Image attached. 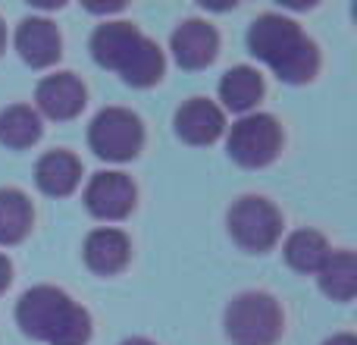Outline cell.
I'll return each instance as SVG.
<instances>
[{
    "label": "cell",
    "mask_w": 357,
    "mask_h": 345,
    "mask_svg": "<svg viewBox=\"0 0 357 345\" xmlns=\"http://www.w3.org/2000/svg\"><path fill=\"white\" fill-rule=\"evenodd\" d=\"M88 145L104 161H132V157H138V151L144 145V126L126 107H107L94 117L91 129H88Z\"/></svg>",
    "instance_id": "6"
},
{
    "label": "cell",
    "mask_w": 357,
    "mask_h": 345,
    "mask_svg": "<svg viewBox=\"0 0 357 345\" xmlns=\"http://www.w3.org/2000/svg\"><path fill=\"white\" fill-rule=\"evenodd\" d=\"M3 44H6V29H3V19H0V54H3Z\"/></svg>",
    "instance_id": "23"
},
{
    "label": "cell",
    "mask_w": 357,
    "mask_h": 345,
    "mask_svg": "<svg viewBox=\"0 0 357 345\" xmlns=\"http://www.w3.org/2000/svg\"><path fill=\"white\" fill-rule=\"evenodd\" d=\"M85 98H88L85 85H82L73 73L47 75V79H41V85H38V91H35L38 110H41L44 117L56 119V123L79 117L82 107H85Z\"/></svg>",
    "instance_id": "11"
},
{
    "label": "cell",
    "mask_w": 357,
    "mask_h": 345,
    "mask_svg": "<svg viewBox=\"0 0 357 345\" xmlns=\"http://www.w3.org/2000/svg\"><path fill=\"white\" fill-rule=\"evenodd\" d=\"M220 98L229 110L248 113L264 98V75L254 66H235L220 79Z\"/></svg>",
    "instance_id": "15"
},
{
    "label": "cell",
    "mask_w": 357,
    "mask_h": 345,
    "mask_svg": "<svg viewBox=\"0 0 357 345\" xmlns=\"http://www.w3.org/2000/svg\"><path fill=\"white\" fill-rule=\"evenodd\" d=\"M282 327V308L266 292H241L226 308V336L232 345H276Z\"/></svg>",
    "instance_id": "4"
},
{
    "label": "cell",
    "mask_w": 357,
    "mask_h": 345,
    "mask_svg": "<svg viewBox=\"0 0 357 345\" xmlns=\"http://www.w3.org/2000/svg\"><path fill=\"white\" fill-rule=\"evenodd\" d=\"M329 258V245L317 229H298L285 242V260L298 273H317Z\"/></svg>",
    "instance_id": "18"
},
{
    "label": "cell",
    "mask_w": 357,
    "mask_h": 345,
    "mask_svg": "<svg viewBox=\"0 0 357 345\" xmlns=\"http://www.w3.org/2000/svg\"><path fill=\"white\" fill-rule=\"evenodd\" d=\"M323 345H357V339L351 333H339V336H333V339H326Z\"/></svg>",
    "instance_id": "21"
},
{
    "label": "cell",
    "mask_w": 357,
    "mask_h": 345,
    "mask_svg": "<svg viewBox=\"0 0 357 345\" xmlns=\"http://www.w3.org/2000/svg\"><path fill=\"white\" fill-rule=\"evenodd\" d=\"M41 138V119L31 107L25 104H13L0 113V142L6 148H31V145Z\"/></svg>",
    "instance_id": "19"
},
{
    "label": "cell",
    "mask_w": 357,
    "mask_h": 345,
    "mask_svg": "<svg viewBox=\"0 0 357 345\" xmlns=\"http://www.w3.org/2000/svg\"><path fill=\"white\" fill-rule=\"evenodd\" d=\"M173 57L182 69H204L216 60L220 50V35L204 19H185L173 31Z\"/></svg>",
    "instance_id": "9"
},
{
    "label": "cell",
    "mask_w": 357,
    "mask_h": 345,
    "mask_svg": "<svg viewBox=\"0 0 357 345\" xmlns=\"http://www.w3.org/2000/svg\"><path fill=\"white\" fill-rule=\"evenodd\" d=\"M10 279H13V264L3 258V254H0V292H6Z\"/></svg>",
    "instance_id": "20"
},
{
    "label": "cell",
    "mask_w": 357,
    "mask_h": 345,
    "mask_svg": "<svg viewBox=\"0 0 357 345\" xmlns=\"http://www.w3.org/2000/svg\"><path fill=\"white\" fill-rule=\"evenodd\" d=\"M229 235L245 251H270L282 235V214L260 195H245L229 207Z\"/></svg>",
    "instance_id": "5"
},
{
    "label": "cell",
    "mask_w": 357,
    "mask_h": 345,
    "mask_svg": "<svg viewBox=\"0 0 357 345\" xmlns=\"http://www.w3.org/2000/svg\"><path fill=\"white\" fill-rule=\"evenodd\" d=\"M123 345H154L151 339H142V336H135V339H126Z\"/></svg>",
    "instance_id": "22"
},
{
    "label": "cell",
    "mask_w": 357,
    "mask_h": 345,
    "mask_svg": "<svg viewBox=\"0 0 357 345\" xmlns=\"http://www.w3.org/2000/svg\"><path fill=\"white\" fill-rule=\"evenodd\" d=\"M222 129H226V117L207 98H191L176 110V135L188 145H213Z\"/></svg>",
    "instance_id": "12"
},
{
    "label": "cell",
    "mask_w": 357,
    "mask_h": 345,
    "mask_svg": "<svg viewBox=\"0 0 357 345\" xmlns=\"http://www.w3.org/2000/svg\"><path fill=\"white\" fill-rule=\"evenodd\" d=\"M35 182L44 195L66 198L82 182V163L69 151H47L35 167Z\"/></svg>",
    "instance_id": "14"
},
{
    "label": "cell",
    "mask_w": 357,
    "mask_h": 345,
    "mask_svg": "<svg viewBox=\"0 0 357 345\" xmlns=\"http://www.w3.org/2000/svg\"><path fill=\"white\" fill-rule=\"evenodd\" d=\"M248 47L257 60H264L282 82L301 85L310 82L320 69V50L301 31V25L279 13H264L248 29Z\"/></svg>",
    "instance_id": "1"
},
{
    "label": "cell",
    "mask_w": 357,
    "mask_h": 345,
    "mask_svg": "<svg viewBox=\"0 0 357 345\" xmlns=\"http://www.w3.org/2000/svg\"><path fill=\"white\" fill-rule=\"evenodd\" d=\"M91 54L104 69L123 75L132 88H151L163 79V50L132 22H104L91 35Z\"/></svg>",
    "instance_id": "2"
},
{
    "label": "cell",
    "mask_w": 357,
    "mask_h": 345,
    "mask_svg": "<svg viewBox=\"0 0 357 345\" xmlns=\"http://www.w3.org/2000/svg\"><path fill=\"white\" fill-rule=\"evenodd\" d=\"M320 289L335 302H351L357 292V258L351 251H329L323 267L317 270Z\"/></svg>",
    "instance_id": "16"
},
{
    "label": "cell",
    "mask_w": 357,
    "mask_h": 345,
    "mask_svg": "<svg viewBox=\"0 0 357 345\" xmlns=\"http://www.w3.org/2000/svg\"><path fill=\"white\" fill-rule=\"evenodd\" d=\"M35 210L19 189H0V245H16L29 235Z\"/></svg>",
    "instance_id": "17"
},
{
    "label": "cell",
    "mask_w": 357,
    "mask_h": 345,
    "mask_svg": "<svg viewBox=\"0 0 357 345\" xmlns=\"http://www.w3.org/2000/svg\"><path fill=\"white\" fill-rule=\"evenodd\" d=\"M229 157L248 170L266 167L282 151V126L270 113H248L229 132Z\"/></svg>",
    "instance_id": "7"
},
{
    "label": "cell",
    "mask_w": 357,
    "mask_h": 345,
    "mask_svg": "<svg viewBox=\"0 0 357 345\" xmlns=\"http://www.w3.org/2000/svg\"><path fill=\"white\" fill-rule=\"evenodd\" d=\"M16 50L22 54V60L35 69L54 66L63 54V38L56 31V25L44 16H29L19 22L16 29Z\"/></svg>",
    "instance_id": "10"
},
{
    "label": "cell",
    "mask_w": 357,
    "mask_h": 345,
    "mask_svg": "<svg viewBox=\"0 0 357 345\" xmlns=\"http://www.w3.org/2000/svg\"><path fill=\"white\" fill-rule=\"evenodd\" d=\"M132 258V242L119 229H94L85 239V264L100 277L119 273Z\"/></svg>",
    "instance_id": "13"
},
{
    "label": "cell",
    "mask_w": 357,
    "mask_h": 345,
    "mask_svg": "<svg viewBox=\"0 0 357 345\" xmlns=\"http://www.w3.org/2000/svg\"><path fill=\"white\" fill-rule=\"evenodd\" d=\"M16 321L25 336L47 345H88L91 317L63 289L35 286L16 304Z\"/></svg>",
    "instance_id": "3"
},
{
    "label": "cell",
    "mask_w": 357,
    "mask_h": 345,
    "mask_svg": "<svg viewBox=\"0 0 357 345\" xmlns=\"http://www.w3.org/2000/svg\"><path fill=\"white\" fill-rule=\"evenodd\" d=\"M135 182L126 172H98L85 189V207L98 220H123L135 207Z\"/></svg>",
    "instance_id": "8"
}]
</instances>
